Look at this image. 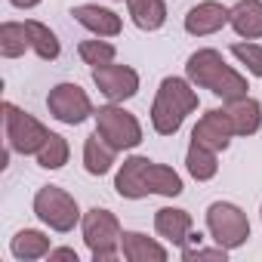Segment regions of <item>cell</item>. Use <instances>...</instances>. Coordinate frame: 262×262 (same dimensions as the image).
Masks as SVG:
<instances>
[{"mask_svg": "<svg viewBox=\"0 0 262 262\" xmlns=\"http://www.w3.org/2000/svg\"><path fill=\"white\" fill-rule=\"evenodd\" d=\"M34 216L43 222V225H50L53 231H71L77 222H80V207H77V201L65 191V188H59V185H43L37 194H34Z\"/></svg>", "mask_w": 262, "mask_h": 262, "instance_id": "obj_6", "label": "cell"}, {"mask_svg": "<svg viewBox=\"0 0 262 262\" xmlns=\"http://www.w3.org/2000/svg\"><path fill=\"white\" fill-rule=\"evenodd\" d=\"M198 108V93L191 90L188 80L182 77H164L151 105V126L161 136H173L179 133V126L185 123V117Z\"/></svg>", "mask_w": 262, "mask_h": 262, "instance_id": "obj_3", "label": "cell"}, {"mask_svg": "<svg viewBox=\"0 0 262 262\" xmlns=\"http://www.w3.org/2000/svg\"><path fill=\"white\" fill-rule=\"evenodd\" d=\"M50 237L37 228H25L13 237L10 244V253L19 259V262H31V259H40V256H50Z\"/></svg>", "mask_w": 262, "mask_h": 262, "instance_id": "obj_19", "label": "cell"}, {"mask_svg": "<svg viewBox=\"0 0 262 262\" xmlns=\"http://www.w3.org/2000/svg\"><path fill=\"white\" fill-rule=\"evenodd\" d=\"M96 129H99V136L114 145L117 151H126V148H136L142 142V126L136 120V114H129L126 108L120 105H102L96 111Z\"/></svg>", "mask_w": 262, "mask_h": 262, "instance_id": "obj_8", "label": "cell"}, {"mask_svg": "<svg viewBox=\"0 0 262 262\" xmlns=\"http://www.w3.org/2000/svg\"><path fill=\"white\" fill-rule=\"evenodd\" d=\"M28 25V34H31V50L43 59V62H53V59H59V53H62V43H59V37L43 25V22H34V19H28L25 22Z\"/></svg>", "mask_w": 262, "mask_h": 262, "instance_id": "obj_23", "label": "cell"}, {"mask_svg": "<svg viewBox=\"0 0 262 262\" xmlns=\"http://www.w3.org/2000/svg\"><path fill=\"white\" fill-rule=\"evenodd\" d=\"M68 155H71V148H68L65 136L50 133V139H47L43 148L37 151V164H40L43 170H62V167L68 164Z\"/></svg>", "mask_w": 262, "mask_h": 262, "instance_id": "obj_24", "label": "cell"}, {"mask_svg": "<svg viewBox=\"0 0 262 262\" xmlns=\"http://www.w3.org/2000/svg\"><path fill=\"white\" fill-rule=\"evenodd\" d=\"M216 155H219V151H213V148H207V145H201V142H194V139H191L188 155H185V167H188V173H191L198 182L213 179V176H216V170H219Z\"/></svg>", "mask_w": 262, "mask_h": 262, "instance_id": "obj_21", "label": "cell"}, {"mask_svg": "<svg viewBox=\"0 0 262 262\" xmlns=\"http://www.w3.org/2000/svg\"><path fill=\"white\" fill-rule=\"evenodd\" d=\"M47 108L59 123H68V126H77L86 117H96V108H93L86 90L77 83H56L47 96Z\"/></svg>", "mask_w": 262, "mask_h": 262, "instance_id": "obj_9", "label": "cell"}, {"mask_svg": "<svg viewBox=\"0 0 262 262\" xmlns=\"http://www.w3.org/2000/svg\"><path fill=\"white\" fill-rule=\"evenodd\" d=\"M231 136H237V133H234L231 117H228L225 108H210L198 120V126L191 129V139L207 145V148H213V151H225L231 145Z\"/></svg>", "mask_w": 262, "mask_h": 262, "instance_id": "obj_11", "label": "cell"}, {"mask_svg": "<svg viewBox=\"0 0 262 262\" xmlns=\"http://www.w3.org/2000/svg\"><path fill=\"white\" fill-rule=\"evenodd\" d=\"M120 253L123 259L129 262H167V247L151 241L148 234H139V231H123L120 234Z\"/></svg>", "mask_w": 262, "mask_h": 262, "instance_id": "obj_16", "label": "cell"}, {"mask_svg": "<svg viewBox=\"0 0 262 262\" xmlns=\"http://www.w3.org/2000/svg\"><path fill=\"white\" fill-rule=\"evenodd\" d=\"M114 158H117V148L108 145L99 136V129L93 136H86V142H83V167H86L90 176H105L114 167Z\"/></svg>", "mask_w": 262, "mask_h": 262, "instance_id": "obj_18", "label": "cell"}, {"mask_svg": "<svg viewBox=\"0 0 262 262\" xmlns=\"http://www.w3.org/2000/svg\"><path fill=\"white\" fill-rule=\"evenodd\" d=\"M4 123H7V145L19 155H37L50 139V129L28 111L16 108L13 102H4Z\"/></svg>", "mask_w": 262, "mask_h": 262, "instance_id": "obj_7", "label": "cell"}, {"mask_svg": "<svg viewBox=\"0 0 262 262\" xmlns=\"http://www.w3.org/2000/svg\"><path fill=\"white\" fill-rule=\"evenodd\" d=\"M93 83L99 86V93L111 102H123V99H133L139 93V74L129 68V65H99L93 68Z\"/></svg>", "mask_w": 262, "mask_h": 262, "instance_id": "obj_10", "label": "cell"}, {"mask_svg": "<svg viewBox=\"0 0 262 262\" xmlns=\"http://www.w3.org/2000/svg\"><path fill=\"white\" fill-rule=\"evenodd\" d=\"M228 25L234 28L237 37L259 40L262 37V0H237L228 13Z\"/></svg>", "mask_w": 262, "mask_h": 262, "instance_id": "obj_15", "label": "cell"}, {"mask_svg": "<svg viewBox=\"0 0 262 262\" xmlns=\"http://www.w3.org/2000/svg\"><path fill=\"white\" fill-rule=\"evenodd\" d=\"M86 31H93L96 37H117L120 34V16L114 10H105V7H96V4H83V7H74L71 13Z\"/></svg>", "mask_w": 262, "mask_h": 262, "instance_id": "obj_13", "label": "cell"}, {"mask_svg": "<svg viewBox=\"0 0 262 262\" xmlns=\"http://www.w3.org/2000/svg\"><path fill=\"white\" fill-rule=\"evenodd\" d=\"M185 74H188V80H191L194 86L210 90L213 96H219V99H225V102L244 99L247 90H250V86H247V77L237 74L231 65H225L222 53H219V50H210V47H204V50H198V53L188 56Z\"/></svg>", "mask_w": 262, "mask_h": 262, "instance_id": "obj_2", "label": "cell"}, {"mask_svg": "<svg viewBox=\"0 0 262 262\" xmlns=\"http://www.w3.org/2000/svg\"><path fill=\"white\" fill-rule=\"evenodd\" d=\"M182 259H188V262H191V259H222V262H225V259H228V250H225L222 244H216L213 250H210V247H201V244H194V247L185 244V247H182Z\"/></svg>", "mask_w": 262, "mask_h": 262, "instance_id": "obj_27", "label": "cell"}, {"mask_svg": "<svg viewBox=\"0 0 262 262\" xmlns=\"http://www.w3.org/2000/svg\"><path fill=\"white\" fill-rule=\"evenodd\" d=\"M225 111H228V117H231V126H234L237 136H253V133H259V126H262V105H259L256 99H250V96L234 99V102L225 105Z\"/></svg>", "mask_w": 262, "mask_h": 262, "instance_id": "obj_17", "label": "cell"}, {"mask_svg": "<svg viewBox=\"0 0 262 262\" xmlns=\"http://www.w3.org/2000/svg\"><path fill=\"white\" fill-rule=\"evenodd\" d=\"M114 188L120 198L126 201H139V198H148V194H164V198H179L182 194V176L173 170V167H164V164H155L148 158H126L114 176Z\"/></svg>", "mask_w": 262, "mask_h": 262, "instance_id": "obj_1", "label": "cell"}, {"mask_svg": "<svg viewBox=\"0 0 262 262\" xmlns=\"http://www.w3.org/2000/svg\"><path fill=\"white\" fill-rule=\"evenodd\" d=\"M10 4H13V7H19V10H34L40 0H10Z\"/></svg>", "mask_w": 262, "mask_h": 262, "instance_id": "obj_29", "label": "cell"}, {"mask_svg": "<svg viewBox=\"0 0 262 262\" xmlns=\"http://www.w3.org/2000/svg\"><path fill=\"white\" fill-rule=\"evenodd\" d=\"M50 259H68V262H77V253L71 247H59V250H50Z\"/></svg>", "mask_w": 262, "mask_h": 262, "instance_id": "obj_28", "label": "cell"}, {"mask_svg": "<svg viewBox=\"0 0 262 262\" xmlns=\"http://www.w3.org/2000/svg\"><path fill=\"white\" fill-rule=\"evenodd\" d=\"M207 231L225 250H237L250 241V219L241 207L228 201H216L207 207Z\"/></svg>", "mask_w": 262, "mask_h": 262, "instance_id": "obj_5", "label": "cell"}, {"mask_svg": "<svg viewBox=\"0 0 262 262\" xmlns=\"http://www.w3.org/2000/svg\"><path fill=\"white\" fill-rule=\"evenodd\" d=\"M155 231L176 244V247H185L188 244V234H191V213L188 210H176V207H161L155 213Z\"/></svg>", "mask_w": 262, "mask_h": 262, "instance_id": "obj_14", "label": "cell"}, {"mask_svg": "<svg viewBox=\"0 0 262 262\" xmlns=\"http://www.w3.org/2000/svg\"><path fill=\"white\" fill-rule=\"evenodd\" d=\"M228 7L216 4V0H204V4L191 7L188 16H185V31L194 34V37H207V34H216L225 22H228Z\"/></svg>", "mask_w": 262, "mask_h": 262, "instance_id": "obj_12", "label": "cell"}, {"mask_svg": "<svg viewBox=\"0 0 262 262\" xmlns=\"http://www.w3.org/2000/svg\"><path fill=\"white\" fill-rule=\"evenodd\" d=\"M231 56H237L253 77H262V47L259 43H231Z\"/></svg>", "mask_w": 262, "mask_h": 262, "instance_id": "obj_26", "label": "cell"}, {"mask_svg": "<svg viewBox=\"0 0 262 262\" xmlns=\"http://www.w3.org/2000/svg\"><path fill=\"white\" fill-rule=\"evenodd\" d=\"M77 56H80L90 68H99V65L114 62L117 50H114V43H108V40H83V43L77 47Z\"/></svg>", "mask_w": 262, "mask_h": 262, "instance_id": "obj_25", "label": "cell"}, {"mask_svg": "<svg viewBox=\"0 0 262 262\" xmlns=\"http://www.w3.org/2000/svg\"><path fill=\"white\" fill-rule=\"evenodd\" d=\"M31 47V34L25 22H4L0 25V56L4 59H19Z\"/></svg>", "mask_w": 262, "mask_h": 262, "instance_id": "obj_22", "label": "cell"}, {"mask_svg": "<svg viewBox=\"0 0 262 262\" xmlns=\"http://www.w3.org/2000/svg\"><path fill=\"white\" fill-rule=\"evenodd\" d=\"M80 228H83V241L90 247V256L96 262H111L117 259V250H120V222L114 213L102 210V207H93L83 213L80 219Z\"/></svg>", "mask_w": 262, "mask_h": 262, "instance_id": "obj_4", "label": "cell"}, {"mask_svg": "<svg viewBox=\"0 0 262 262\" xmlns=\"http://www.w3.org/2000/svg\"><path fill=\"white\" fill-rule=\"evenodd\" d=\"M129 16H133L136 28L142 31H158L167 22V4L164 0H126Z\"/></svg>", "mask_w": 262, "mask_h": 262, "instance_id": "obj_20", "label": "cell"}]
</instances>
